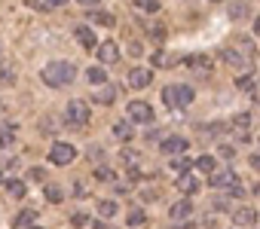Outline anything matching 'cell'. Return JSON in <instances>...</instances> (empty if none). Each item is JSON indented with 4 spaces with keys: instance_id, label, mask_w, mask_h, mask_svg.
<instances>
[{
    "instance_id": "1",
    "label": "cell",
    "mask_w": 260,
    "mask_h": 229,
    "mask_svg": "<svg viewBox=\"0 0 260 229\" xmlns=\"http://www.w3.org/2000/svg\"><path fill=\"white\" fill-rule=\"evenodd\" d=\"M43 83L46 86H52V89H61V86H71L74 83V77H77V70H74V64L71 61H52V64H46L43 67Z\"/></svg>"
},
{
    "instance_id": "2",
    "label": "cell",
    "mask_w": 260,
    "mask_h": 229,
    "mask_svg": "<svg viewBox=\"0 0 260 229\" xmlns=\"http://www.w3.org/2000/svg\"><path fill=\"white\" fill-rule=\"evenodd\" d=\"M193 98H196V95H193L190 86H166V89H162V104H166V107H175V110L190 107Z\"/></svg>"
},
{
    "instance_id": "3",
    "label": "cell",
    "mask_w": 260,
    "mask_h": 229,
    "mask_svg": "<svg viewBox=\"0 0 260 229\" xmlns=\"http://www.w3.org/2000/svg\"><path fill=\"white\" fill-rule=\"evenodd\" d=\"M64 120H68L71 126H86V123H89V104H86L83 98H74V101H68Z\"/></svg>"
},
{
    "instance_id": "4",
    "label": "cell",
    "mask_w": 260,
    "mask_h": 229,
    "mask_svg": "<svg viewBox=\"0 0 260 229\" xmlns=\"http://www.w3.org/2000/svg\"><path fill=\"white\" fill-rule=\"evenodd\" d=\"M77 159V150H74V144H64V141H58V144H52L49 147V162L52 165H71Z\"/></svg>"
},
{
    "instance_id": "5",
    "label": "cell",
    "mask_w": 260,
    "mask_h": 229,
    "mask_svg": "<svg viewBox=\"0 0 260 229\" xmlns=\"http://www.w3.org/2000/svg\"><path fill=\"white\" fill-rule=\"evenodd\" d=\"M220 58L233 67V70H239V73H248L251 70V55L248 52H236V49H220Z\"/></svg>"
},
{
    "instance_id": "6",
    "label": "cell",
    "mask_w": 260,
    "mask_h": 229,
    "mask_svg": "<svg viewBox=\"0 0 260 229\" xmlns=\"http://www.w3.org/2000/svg\"><path fill=\"white\" fill-rule=\"evenodd\" d=\"M128 120L132 123H153V107L144 101H132L128 104Z\"/></svg>"
},
{
    "instance_id": "7",
    "label": "cell",
    "mask_w": 260,
    "mask_h": 229,
    "mask_svg": "<svg viewBox=\"0 0 260 229\" xmlns=\"http://www.w3.org/2000/svg\"><path fill=\"white\" fill-rule=\"evenodd\" d=\"M74 37H77V43L83 46V49H98L101 43H98V37H95V31L89 28V25H77V31H74Z\"/></svg>"
},
{
    "instance_id": "8",
    "label": "cell",
    "mask_w": 260,
    "mask_h": 229,
    "mask_svg": "<svg viewBox=\"0 0 260 229\" xmlns=\"http://www.w3.org/2000/svg\"><path fill=\"white\" fill-rule=\"evenodd\" d=\"M233 186H239V177H236V171H214L211 174V189H233Z\"/></svg>"
},
{
    "instance_id": "9",
    "label": "cell",
    "mask_w": 260,
    "mask_h": 229,
    "mask_svg": "<svg viewBox=\"0 0 260 229\" xmlns=\"http://www.w3.org/2000/svg\"><path fill=\"white\" fill-rule=\"evenodd\" d=\"M233 223H236V226H254V223H257V211H254L251 205H239V208L233 211Z\"/></svg>"
},
{
    "instance_id": "10",
    "label": "cell",
    "mask_w": 260,
    "mask_h": 229,
    "mask_svg": "<svg viewBox=\"0 0 260 229\" xmlns=\"http://www.w3.org/2000/svg\"><path fill=\"white\" fill-rule=\"evenodd\" d=\"M153 83V73L147 67H135V70H128V86L132 89H147Z\"/></svg>"
},
{
    "instance_id": "11",
    "label": "cell",
    "mask_w": 260,
    "mask_h": 229,
    "mask_svg": "<svg viewBox=\"0 0 260 229\" xmlns=\"http://www.w3.org/2000/svg\"><path fill=\"white\" fill-rule=\"evenodd\" d=\"M190 144L184 141V138H178V135H169L166 141H162V153H169V156H178V153H184Z\"/></svg>"
},
{
    "instance_id": "12",
    "label": "cell",
    "mask_w": 260,
    "mask_h": 229,
    "mask_svg": "<svg viewBox=\"0 0 260 229\" xmlns=\"http://www.w3.org/2000/svg\"><path fill=\"white\" fill-rule=\"evenodd\" d=\"M184 64H187L190 70H202V73H208L214 61H211L208 55H187V58H184Z\"/></svg>"
},
{
    "instance_id": "13",
    "label": "cell",
    "mask_w": 260,
    "mask_h": 229,
    "mask_svg": "<svg viewBox=\"0 0 260 229\" xmlns=\"http://www.w3.org/2000/svg\"><path fill=\"white\" fill-rule=\"evenodd\" d=\"M92 98H95L98 104H104V107H107V104H113V101L119 98V86H101Z\"/></svg>"
},
{
    "instance_id": "14",
    "label": "cell",
    "mask_w": 260,
    "mask_h": 229,
    "mask_svg": "<svg viewBox=\"0 0 260 229\" xmlns=\"http://www.w3.org/2000/svg\"><path fill=\"white\" fill-rule=\"evenodd\" d=\"M190 214H193V202H190V199L175 202V205L169 208V217H172V220H184V217H190Z\"/></svg>"
},
{
    "instance_id": "15",
    "label": "cell",
    "mask_w": 260,
    "mask_h": 229,
    "mask_svg": "<svg viewBox=\"0 0 260 229\" xmlns=\"http://www.w3.org/2000/svg\"><path fill=\"white\" fill-rule=\"evenodd\" d=\"M95 52H98V58H101L104 64H113V61L119 58V49H116V43H101Z\"/></svg>"
},
{
    "instance_id": "16",
    "label": "cell",
    "mask_w": 260,
    "mask_h": 229,
    "mask_svg": "<svg viewBox=\"0 0 260 229\" xmlns=\"http://www.w3.org/2000/svg\"><path fill=\"white\" fill-rule=\"evenodd\" d=\"M178 189H181L184 196H196V193H199V180H196L193 174H181V177H178Z\"/></svg>"
},
{
    "instance_id": "17",
    "label": "cell",
    "mask_w": 260,
    "mask_h": 229,
    "mask_svg": "<svg viewBox=\"0 0 260 229\" xmlns=\"http://www.w3.org/2000/svg\"><path fill=\"white\" fill-rule=\"evenodd\" d=\"M113 138L132 141V138H135V126H132V123H113Z\"/></svg>"
},
{
    "instance_id": "18",
    "label": "cell",
    "mask_w": 260,
    "mask_h": 229,
    "mask_svg": "<svg viewBox=\"0 0 260 229\" xmlns=\"http://www.w3.org/2000/svg\"><path fill=\"white\" fill-rule=\"evenodd\" d=\"M119 159H122V165H125L128 171H135V168H138V162H141V156H138V150H132V147H125V150L119 153Z\"/></svg>"
},
{
    "instance_id": "19",
    "label": "cell",
    "mask_w": 260,
    "mask_h": 229,
    "mask_svg": "<svg viewBox=\"0 0 260 229\" xmlns=\"http://www.w3.org/2000/svg\"><path fill=\"white\" fill-rule=\"evenodd\" d=\"M248 126H251V113H239V117L233 120V129L239 132V138H242V141L248 138Z\"/></svg>"
},
{
    "instance_id": "20",
    "label": "cell",
    "mask_w": 260,
    "mask_h": 229,
    "mask_svg": "<svg viewBox=\"0 0 260 229\" xmlns=\"http://www.w3.org/2000/svg\"><path fill=\"white\" fill-rule=\"evenodd\" d=\"M86 80H89V86H104L107 83V73H104V67H89L86 70Z\"/></svg>"
},
{
    "instance_id": "21",
    "label": "cell",
    "mask_w": 260,
    "mask_h": 229,
    "mask_svg": "<svg viewBox=\"0 0 260 229\" xmlns=\"http://www.w3.org/2000/svg\"><path fill=\"white\" fill-rule=\"evenodd\" d=\"M31 220H37V214H34V211H22V214H16L13 226H16V229H28V226H34Z\"/></svg>"
},
{
    "instance_id": "22",
    "label": "cell",
    "mask_w": 260,
    "mask_h": 229,
    "mask_svg": "<svg viewBox=\"0 0 260 229\" xmlns=\"http://www.w3.org/2000/svg\"><path fill=\"white\" fill-rule=\"evenodd\" d=\"M193 168H196V171H208V174L217 171V168H214V156H199V159L193 162Z\"/></svg>"
},
{
    "instance_id": "23",
    "label": "cell",
    "mask_w": 260,
    "mask_h": 229,
    "mask_svg": "<svg viewBox=\"0 0 260 229\" xmlns=\"http://www.w3.org/2000/svg\"><path fill=\"white\" fill-rule=\"evenodd\" d=\"M43 196H46V202H52V205H58V202L64 199V193H61V186H55V183H49V186L43 189Z\"/></svg>"
},
{
    "instance_id": "24",
    "label": "cell",
    "mask_w": 260,
    "mask_h": 229,
    "mask_svg": "<svg viewBox=\"0 0 260 229\" xmlns=\"http://www.w3.org/2000/svg\"><path fill=\"white\" fill-rule=\"evenodd\" d=\"M95 177L104 180V183H116V171H110L107 165H98V168H95Z\"/></svg>"
},
{
    "instance_id": "25",
    "label": "cell",
    "mask_w": 260,
    "mask_h": 229,
    "mask_svg": "<svg viewBox=\"0 0 260 229\" xmlns=\"http://www.w3.org/2000/svg\"><path fill=\"white\" fill-rule=\"evenodd\" d=\"M4 186H7V193H10V196H16V199H22V196H25V193H28V189H25V183H22V180H7V183H4Z\"/></svg>"
},
{
    "instance_id": "26",
    "label": "cell",
    "mask_w": 260,
    "mask_h": 229,
    "mask_svg": "<svg viewBox=\"0 0 260 229\" xmlns=\"http://www.w3.org/2000/svg\"><path fill=\"white\" fill-rule=\"evenodd\" d=\"M98 214H101V217H113V214H116V202H113V199H101V202H98Z\"/></svg>"
},
{
    "instance_id": "27",
    "label": "cell",
    "mask_w": 260,
    "mask_h": 229,
    "mask_svg": "<svg viewBox=\"0 0 260 229\" xmlns=\"http://www.w3.org/2000/svg\"><path fill=\"white\" fill-rule=\"evenodd\" d=\"M230 19H236V22L248 19V4H233L230 7Z\"/></svg>"
},
{
    "instance_id": "28",
    "label": "cell",
    "mask_w": 260,
    "mask_h": 229,
    "mask_svg": "<svg viewBox=\"0 0 260 229\" xmlns=\"http://www.w3.org/2000/svg\"><path fill=\"white\" fill-rule=\"evenodd\" d=\"M128 226H144L147 223V217H144V211L141 208H135V211H128V220H125Z\"/></svg>"
},
{
    "instance_id": "29",
    "label": "cell",
    "mask_w": 260,
    "mask_h": 229,
    "mask_svg": "<svg viewBox=\"0 0 260 229\" xmlns=\"http://www.w3.org/2000/svg\"><path fill=\"white\" fill-rule=\"evenodd\" d=\"M92 22H95V25H104V28H113V25H116V19L107 16V13H92Z\"/></svg>"
},
{
    "instance_id": "30",
    "label": "cell",
    "mask_w": 260,
    "mask_h": 229,
    "mask_svg": "<svg viewBox=\"0 0 260 229\" xmlns=\"http://www.w3.org/2000/svg\"><path fill=\"white\" fill-rule=\"evenodd\" d=\"M236 86H239L242 92H248V95H254V83H251V77H248V73H242V77H236Z\"/></svg>"
},
{
    "instance_id": "31",
    "label": "cell",
    "mask_w": 260,
    "mask_h": 229,
    "mask_svg": "<svg viewBox=\"0 0 260 229\" xmlns=\"http://www.w3.org/2000/svg\"><path fill=\"white\" fill-rule=\"evenodd\" d=\"M190 165H193L190 159H175V162H172V168H175V171H187Z\"/></svg>"
},
{
    "instance_id": "32",
    "label": "cell",
    "mask_w": 260,
    "mask_h": 229,
    "mask_svg": "<svg viewBox=\"0 0 260 229\" xmlns=\"http://www.w3.org/2000/svg\"><path fill=\"white\" fill-rule=\"evenodd\" d=\"M147 13H159V0H144V4H141Z\"/></svg>"
},
{
    "instance_id": "33",
    "label": "cell",
    "mask_w": 260,
    "mask_h": 229,
    "mask_svg": "<svg viewBox=\"0 0 260 229\" xmlns=\"http://www.w3.org/2000/svg\"><path fill=\"white\" fill-rule=\"evenodd\" d=\"M10 141H13V126L0 132V147H4V144H10Z\"/></svg>"
},
{
    "instance_id": "34",
    "label": "cell",
    "mask_w": 260,
    "mask_h": 229,
    "mask_svg": "<svg viewBox=\"0 0 260 229\" xmlns=\"http://www.w3.org/2000/svg\"><path fill=\"white\" fill-rule=\"evenodd\" d=\"M58 129V123H52V120H43L40 123V132H55Z\"/></svg>"
},
{
    "instance_id": "35",
    "label": "cell",
    "mask_w": 260,
    "mask_h": 229,
    "mask_svg": "<svg viewBox=\"0 0 260 229\" xmlns=\"http://www.w3.org/2000/svg\"><path fill=\"white\" fill-rule=\"evenodd\" d=\"M71 223H74V226H86V223H89V217H86V214H74V217H71Z\"/></svg>"
},
{
    "instance_id": "36",
    "label": "cell",
    "mask_w": 260,
    "mask_h": 229,
    "mask_svg": "<svg viewBox=\"0 0 260 229\" xmlns=\"http://www.w3.org/2000/svg\"><path fill=\"white\" fill-rule=\"evenodd\" d=\"M77 4H80V7H86V10H95L101 0H77Z\"/></svg>"
},
{
    "instance_id": "37",
    "label": "cell",
    "mask_w": 260,
    "mask_h": 229,
    "mask_svg": "<svg viewBox=\"0 0 260 229\" xmlns=\"http://www.w3.org/2000/svg\"><path fill=\"white\" fill-rule=\"evenodd\" d=\"M220 156H226V159H233V156H236V150H233L230 144H223V147H220Z\"/></svg>"
},
{
    "instance_id": "38",
    "label": "cell",
    "mask_w": 260,
    "mask_h": 229,
    "mask_svg": "<svg viewBox=\"0 0 260 229\" xmlns=\"http://www.w3.org/2000/svg\"><path fill=\"white\" fill-rule=\"evenodd\" d=\"M28 177H31V180H43V168H31Z\"/></svg>"
},
{
    "instance_id": "39",
    "label": "cell",
    "mask_w": 260,
    "mask_h": 229,
    "mask_svg": "<svg viewBox=\"0 0 260 229\" xmlns=\"http://www.w3.org/2000/svg\"><path fill=\"white\" fill-rule=\"evenodd\" d=\"M0 80H4V83H13V73H10V67H0Z\"/></svg>"
},
{
    "instance_id": "40",
    "label": "cell",
    "mask_w": 260,
    "mask_h": 229,
    "mask_svg": "<svg viewBox=\"0 0 260 229\" xmlns=\"http://www.w3.org/2000/svg\"><path fill=\"white\" fill-rule=\"evenodd\" d=\"M89 159H101V150L98 147H89Z\"/></svg>"
},
{
    "instance_id": "41",
    "label": "cell",
    "mask_w": 260,
    "mask_h": 229,
    "mask_svg": "<svg viewBox=\"0 0 260 229\" xmlns=\"http://www.w3.org/2000/svg\"><path fill=\"white\" fill-rule=\"evenodd\" d=\"M46 4H49V7H64L68 0H46Z\"/></svg>"
},
{
    "instance_id": "42",
    "label": "cell",
    "mask_w": 260,
    "mask_h": 229,
    "mask_svg": "<svg viewBox=\"0 0 260 229\" xmlns=\"http://www.w3.org/2000/svg\"><path fill=\"white\" fill-rule=\"evenodd\" d=\"M251 165H254V168H260V153H254V156H251Z\"/></svg>"
},
{
    "instance_id": "43",
    "label": "cell",
    "mask_w": 260,
    "mask_h": 229,
    "mask_svg": "<svg viewBox=\"0 0 260 229\" xmlns=\"http://www.w3.org/2000/svg\"><path fill=\"white\" fill-rule=\"evenodd\" d=\"M254 34H260V19H254Z\"/></svg>"
},
{
    "instance_id": "44",
    "label": "cell",
    "mask_w": 260,
    "mask_h": 229,
    "mask_svg": "<svg viewBox=\"0 0 260 229\" xmlns=\"http://www.w3.org/2000/svg\"><path fill=\"white\" fill-rule=\"evenodd\" d=\"M254 196H260V183H257V186H254Z\"/></svg>"
},
{
    "instance_id": "45",
    "label": "cell",
    "mask_w": 260,
    "mask_h": 229,
    "mask_svg": "<svg viewBox=\"0 0 260 229\" xmlns=\"http://www.w3.org/2000/svg\"><path fill=\"white\" fill-rule=\"evenodd\" d=\"M28 229H43V226H28Z\"/></svg>"
},
{
    "instance_id": "46",
    "label": "cell",
    "mask_w": 260,
    "mask_h": 229,
    "mask_svg": "<svg viewBox=\"0 0 260 229\" xmlns=\"http://www.w3.org/2000/svg\"><path fill=\"white\" fill-rule=\"evenodd\" d=\"M0 183H7V180H4V174H0Z\"/></svg>"
},
{
    "instance_id": "47",
    "label": "cell",
    "mask_w": 260,
    "mask_h": 229,
    "mask_svg": "<svg viewBox=\"0 0 260 229\" xmlns=\"http://www.w3.org/2000/svg\"><path fill=\"white\" fill-rule=\"evenodd\" d=\"M214 4H217V0H214Z\"/></svg>"
}]
</instances>
